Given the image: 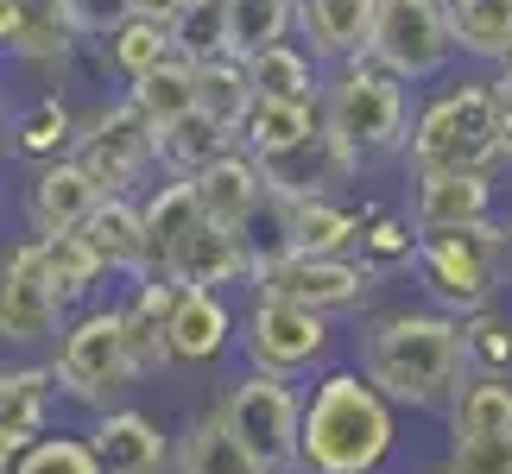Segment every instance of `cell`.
Here are the masks:
<instances>
[{
  "mask_svg": "<svg viewBox=\"0 0 512 474\" xmlns=\"http://www.w3.org/2000/svg\"><path fill=\"white\" fill-rule=\"evenodd\" d=\"M45 392H51V373H38V367L0 373V424L38 430V424H45Z\"/></svg>",
  "mask_w": 512,
  "mask_h": 474,
  "instance_id": "36",
  "label": "cell"
},
{
  "mask_svg": "<svg viewBox=\"0 0 512 474\" xmlns=\"http://www.w3.org/2000/svg\"><path fill=\"white\" fill-rule=\"evenodd\" d=\"M298 32V0H228V57H253Z\"/></svg>",
  "mask_w": 512,
  "mask_h": 474,
  "instance_id": "28",
  "label": "cell"
},
{
  "mask_svg": "<svg viewBox=\"0 0 512 474\" xmlns=\"http://www.w3.org/2000/svg\"><path fill=\"white\" fill-rule=\"evenodd\" d=\"M272 203H279V222H285V253H348L361 247V222L336 203V196H279L272 190Z\"/></svg>",
  "mask_w": 512,
  "mask_h": 474,
  "instance_id": "18",
  "label": "cell"
},
{
  "mask_svg": "<svg viewBox=\"0 0 512 474\" xmlns=\"http://www.w3.org/2000/svg\"><path fill=\"white\" fill-rule=\"evenodd\" d=\"M506 76H512V57H506Z\"/></svg>",
  "mask_w": 512,
  "mask_h": 474,
  "instance_id": "45",
  "label": "cell"
},
{
  "mask_svg": "<svg viewBox=\"0 0 512 474\" xmlns=\"http://www.w3.org/2000/svg\"><path fill=\"white\" fill-rule=\"evenodd\" d=\"M102 45H108V70L121 76V83H140L146 70H159L165 57L177 51L171 45V26H159V19H146V13H133L121 32L102 38Z\"/></svg>",
  "mask_w": 512,
  "mask_h": 474,
  "instance_id": "31",
  "label": "cell"
},
{
  "mask_svg": "<svg viewBox=\"0 0 512 474\" xmlns=\"http://www.w3.org/2000/svg\"><path fill=\"white\" fill-rule=\"evenodd\" d=\"M70 152L95 171L102 190L127 196L152 165H159V127H152L133 102H114V108L95 114V121H76V146Z\"/></svg>",
  "mask_w": 512,
  "mask_h": 474,
  "instance_id": "9",
  "label": "cell"
},
{
  "mask_svg": "<svg viewBox=\"0 0 512 474\" xmlns=\"http://www.w3.org/2000/svg\"><path fill=\"white\" fill-rule=\"evenodd\" d=\"M165 272L177 285H234L241 272H253V253H247V234L241 228H215V222H196L184 241L171 247Z\"/></svg>",
  "mask_w": 512,
  "mask_h": 474,
  "instance_id": "17",
  "label": "cell"
},
{
  "mask_svg": "<svg viewBox=\"0 0 512 474\" xmlns=\"http://www.w3.org/2000/svg\"><path fill=\"white\" fill-rule=\"evenodd\" d=\"M323 127L354 152V158H380L405 152L411 140V102H405V76H392L373 57H348L336 76L323 83Z\"/></svg>",
  "mask_w": 512,
  "mask_h": 474,
  "instance_id": "4",
  "label": "cell"
},
{
  "mask_svg": "<svg viewBox=\"0 0 512 474\" xmlns=\"http://www.w3.org/2000/svg\"><path fill=\"white\" fill-rule=\"evenodd\" d=\"M411 171H487L494 158H506L500 140V95L494 83H449L443 95L411 114V140H405Z\"/></svg>",
  "mask_w": 512,
  "mask_h": 474,
  "instance_id": "3",
  "label": "cell"
},
{
  "mask_svg": "<svg viewBox=\"0 0 512 474\" xmlns=\"http://www.w3.org/2000/svg\"><path fill=\"white\" fill-rule=\"evenodd\" d=\"M500 140H506V158H512V102H500Z\"/></svg>",
  "mask_w": 512,
  "mask_h": 474,
  "instance_id": "44",
  "label": "cell"
},
{
  "mask_svg": "<svg viewBox=\"0 0 512 474\" xmlns=\"http://www.w3.org/2000/svg\"><path fill=\"white\" fill-rule=\"evenodd\" d=\"M196 108H203L209 121L241 133V114L253 108V76H247L241 57H203V64H196Z\"/></svg>",
  "mask_w": 512,
  "mask_h": 474,
  "instance_id": "29",
  "label": "cell"
},
{
  "mask_svg": "<svg viewBox=\"0 0 512 474\" xmlns=\"http://www.w3.org/2000/svg\"><path fill=\"white\" fill-rule=\"evenodd\" d=\"M57 285L45 279V241H26L0 253V335L7 342H45L57 329Z\"/></svg>",
  "mask_w": 512,
  "mask_h": 474,
  "instance_id": "11",
  "label": "cell"
},
{
  "mask_svg": "<svg viewBox=\"0 0 512 474\" xmlns=\"http://www.w3.org/2000/svg\"><path fill=\"white\" fill-rule=\"evenodd\" d=\"M57 13L76 38H108L133 19V0H57Z\"/></svg>",
  "mask_w": 512,
  "mask_h": 474,
  "instance_id": "39",
  "label": "cell"
},
{
  "mask_svg": "<svg viewBox=\"0 0 512 474\" xmlns=\"http://www.w3.org/2000/svg\"><path fill=\"white\" fill-rule=\"evenodd\" d=\"M89 449L102 462V474H159L165 468V437L140 411H108Z\"/></svg>",
  "mask_w": 512,
  "mask_h": 474,
  "instance_id": "22",
  "label": "cell"
},
{
  "mask_svg": "<svg viewBox=\"0 0 512 474\" xmlns=\"http://www.w3.org/2000/svg\"><path fill=\"white\" fill-rule=\"evenodd\" d=\"M57 386L70 392V399H89L102 405L121 380H133V361H127V329H121V310H102V316H83L64 348H57Z\"/></svg>",
  "mask_w": 512,
  "mask_h": 474,
  "instance_id": "10",
  "label": "cell"
},
{
  "mask_svg": "<svg viewBox=\"0 0 512 474\" xmlns=\"http://www.w3.org/2000/svg\"><path fill=\"white\" fill-rule=\"evenodd\" d=\"M13 474H102V462H95V449L76 443V437H45V443H32L26 456H19Z\"/></svg>",
  "mask_w": 512,
  "mask_h": 474,
  "instance_id": "37",
  "label": "cell"
},
{
  "mask_svg": "<svg viewBox=\"0 0 512 474\" xmlns=\"http://www.w3.org/2000/svg\"><path fill=\"white\" fill-rule=\"evenodd\" d=\"M462 354H468V361H487V373H494V367L512 361V335L494 323V316H475V323L462 329Z\"/></svg>",
  "mask_w": 512,
  "mask_h": 474,
  "instance_id": "41",
  "label": "cell"
},
{
  "mask_svg": "<svg viewBox=\"0 0 512 474\" xmlns=\"http://www.w3.org/2000/svg\"><path fill=\"white\" fill-rule=\"evenodd\" d=\"M449 32L462 57L506 64L512 57V0H449Z\"/></svg>",
  "mask_w": 512,
  "mask_h": 474,
  "instance_id": "25",
  "label": "cell"
},
{
  "mask_svg": "<svg viewBox=\"0 0 512 474\" xmlns=\"http://www.w3.org/2000/svg\"><path fill=\"white\" fill-rule=\"evenodd\" d=\"M234 146H241V133L209 121L203 108H190V114H177L171 127H159V165L171 177H196L203 165H215V158L234 152Z\"/></svg>",
  "mask_w": 512,
  "mask_h": 474,
  "instance_id": "23",
  "label": "cell"
},
{
  "mask_svg": "<svg viewBox=\"0 0 512 474\" xmlns=\"http://www.w3.org/2000/svg\"><path fill=\"white\" fill-rule=\"evenodd\" d=\"M222 424L234 430V443H241L266 474H279V468L298 462V424H304V411H298V399H291V386L279 380V373L260 367L253 380L234 386L228 405H222Z\"/></svg>",
  "mask_w": 512,
  "mask_h": 474,
  "instance_id": "7",
  "label": "cell"
},
{
  "mask_svg": "<svg viewBox=\"0 0 512 474\" xmlns=\"http://www.w3.org/2000/svg\"><path fill=\"white\" fill-rule=\"evenodd\" d=\"M45 241V279L57 285V298H83V291L95 285V272H102V253H95L83 241V228H70V234H38Z\"/></svg>",
  "mask_w": 512,
  "mask_h": 474,
  "instance_id": "34",
  "label": "cell"
},
{
  "mask_svg": "<svg viewBox=\"0 0 512 474\" xmlns=\"http://www.w3.org/2000/svg\"><path fill=\"white\" fill-rule=\"evenodd\" d=\"M361 253H367L373 266H399V260H411V253H418V241H411L405 222H392V215H373V222L361 228Z\"/></svg>",
  "mask_w": 512,
  "mask_h": 474,
  "instance_id": "40",
  "label": "cell"
},
{
  "mask_svg": "<svg viewBox=\"0 0 512 474\" xmlns=\"http://www.w3.org/2000/svg\"><path fill=\"white\" fill-rule=\"evenodd\" d=\"M323 127V108L317 102H279V95H253V108L241 114V146L272 165V158H285L291 146H304L310 133Z\"/></svg>",
  "mask_w": 512,
  "mask_h": 474,
  "instance_id": "20",
  "label": "cell"
},
{
  "mask_svg": "<svg viewBox=\"0 0 512 474\" xmlns=\"http://www.w3.org/2000/svg\"><path fill=\"white\" fill-rule=\"evenodd\" d=\"M494 209V184L487 171H424L418 177V203H411V228L418 234H449V228H475Z\"/></svg>",
  "mask_w": 512,
  "mask_h": 474,
  "instance_id": "15",
  "label": "cell"
},
{
  "mask_svg": "<svg viewBox=\"0 0 512 474\" xmlns=\"http://www.w3.org/2000/svg\"><path fill=\"white\" fill-rule=\"evenodd\" d=\"M494 430H512V386L500 373H475L456 392V437H494Z\"/></svg>",
  "mask_w": 512,
  "mask_h": 474,
  "instance_id": "33",
  "label": "cell"
},
{
  "mask_svg": "<svg viewBox=\"0 0 512 474\" xmlns=\"http://www.w3.org/2000/svg\"><path fill=\"white\" fill-rule=\"evenodd\" d=\"M76 146V114L57 102V95H38V102H26L13 114V152L19 158H64Z\"/></svg>",
  "mask_w": 512,
  "mask_h": 474,
  "instance_id": "30",
  "label": "cell"
},
{
  "mask_svg": "<svg viewBox=\"0 0 512 474\" xmlns=\"http://www.w3.org/2000/svg\"><path fill=\"white\" fill-rule=\"evenodd\" d=\"M247 76H253V95H279V102H317L323 108V76H317V57L298 51L291 38H279V45L253 51L241 57Z\"/></svg>",
  "mask_w": 512,
  "mask_h": 474,
  "instance_id": "24",
  "label": "cell"
},
{
  "mask_svg": "<svg viewBox=\"0 0 512 474\" xmlns=\"http://www.w3.org/2000/svg\"><path fill=\"white\" fill-rule=\"evenodd\" d=\"M373 19H380V0H298V32H304V45H310L317 64L367 57Z\"/></svg>",
  "mask_w": 512,
  "mask_h": 474,
  "instance_id": "16",
  "label": "cell"
},
{
  "mask_svg": "<svg viewBox=\"0 0 512 474\" xmlns=\"http://www.w3.org/2000/svg\"><path fill=\"white\" fill-rule=\"evenodd\" d=\"M392 449L386 392L361 373H329L298 424V462L310 474H373Z\"/></svg>",
  "mask_w": 512,
  "mask_h": 474,
  "instance_id": "1",
  "label": "cell"
},
{
  "mask_svg": "<svg viewBox=\"0 0 512 474\" xmlns=\"http://www.w3.org/2000/svg\"><path fill=\"white\" fill-rule=\"evenodd\" d=\"M102 184H95V171L83 165L76 152L64 158H45L32 177V196H26V215H32V234H70L89 222V209L102 203Z\"/></svg>",
  "mask_w": 512,
  "mask_h": 474,
  "instance_id": "14",
  "label": "cell"
},
{
  "mask_svg": "<svg viewBox=\"0 0 512 474\" xmlns=\"http://www.w3.org/2000/svg\"><path fill=\"white\" fill-rule=\"evenodd\" d=\"M140 215H146V247H152V272H165V260H171V247L184 241V234L203 222V203H196V184L190 177H171V184H159L140 203Z\"/></svg>",
  "mask_w": 512,
  "mask_h": 474,
  "instance_id": "26",
  "label": "cell"
},
{
  "mask_svg": "<svg viewBox=\"0 0 512 474\" xmlns=\"http://www.w3.org/2000/svg\"><path fill=\"white\" fill-rule=\"evenodd\" d=\"M177 468H184V474H266V468L253 462L241 443H234V430L222 424V411H215V418H196V424H190Z\"/></svg>",
  "mask_w": 512,
  "mask_h": 474,
  "instance_id": "32",
  "label": "cell"
},
{
  "mask_svg": "<svg viewBox=\"0 0 512 474\" xmlns=\"http://www.w3.org/2000/svg\"><path fill=\"white\" fill-rule=\"evenodd\" d=\"M462 323L430 310L386 316L367 335V380L399 405H443L462 380Z\"/></svg>",
  "mask_w": 512,
  "mask_h": 474,
  "instance_id": "2",
  "label": "cell"
},
{
  "mask_svg": "<svg viewBox=\"0 0 512 474\" xmlns=\"http://www.w3.org/2000/svg\"><path fill=\"white\" fill-rule=\"evenodd\" d=\"M83 241L102 253V266H121V272H152V247H146V215L133 196L108 190L102 203L89 209L83 222Z\"/></svg>",
  "mask_w": 512,
  "mask_h": 474,
  "instance_id": "19",
  "label": "cell"
},
{
  "mask_svg": "<svg viewBox=\"0 0 512 474\" xmlns=\"http://www.w3.org/2000/svg\"><path fill=\"white\" fill-rule=\"evenodd\" d=\"M165 335H171V361H215L228 342V304L209 285H184L165 316Z\"/></svg>",
  "mask_w": 512,
  "mask_h": 474,
  "instance_id": "21",
  "label": "cell"
},
{
  "mask_svg": "<svg viewBox=\"0 0 512 474\" xmlns=\"http://www.w3.org/2000/svg\"><path fill=\"white\" fill-rule=\"evenodd\" d=\"M373 64H386L405 83H424L437 76L449 57H456V32H449V0H380V19H373Z\"/></svg>",
  "mask_w": 512,
  "mask_h": 474,
  "instance_id": "5",
  "label": "cell"
},
{
  "mask_svg": "<svg viewBox=\"0 0 512 474\" xmlns=\"http://www.w3.org/2000/svg\"><path fill=\"white\" fill-rule=\"evenodd\" d=\"M190 0H133V13H146V19H159V26H177V13H184Z\"/></svg>",
  "mask_w": 512,
  "mask_h": 474,
  "instance_id": "43",
  "label": "cell"
},
{
  "mask_svg": "<svg viewBox=\"0 0 512 474\" xmlns=\"http://www.w3.org/2000/svg\"><path fill=\"white\" fill-rule=\"evenodd\" d=\"M127 102L140 108L152 127H171L177 114H190V108H196V64L171 51L159 70H146L140 83H127Z\"/></svg>",
  "mask_w": 512,
  "mask_h": 474,
  "instance_id": "27",
  "label": "cell"
},
{
  "mask_svg": "<svg viewBox=\"0 0 512 474\" xmlns=\"http://www.w3.org/2000/svg\"><path fill=\"white\" fill-rule=\"evenodd\" d=\"M196 184V203H203V222L215 228H253V215H260V203H272V184H266V165L253 158L247 146L222 152L215 165H203L190 177Z\"/></svg>",
  "mask_w": 512,
  "mask_h": 474,
  "instance_id": "13",
  "label": "cell"
},
{
  "mask_svg": "<svg viewBox=\"0 0 512 474\" xmlns=\"http://www.w3.org/2000/svg\"><path fill=\"white\" fill-rule=\"evenodd\" d=\"M26 449H32V430H13V424H0V474H13Z\"/></svg>",
  "mask_w": 512,
  "mask_h": 474,
  "instance_id": "42",
  "label": "cell"
},
{
  "mask_svg": "<svg viewBox=\"0 0 512 474\" xmlns=\"http://www.w3.org/2000/svg\"><path fill=\"white\" fill-rule=\"evenodd\" d=\"M260 298H285L304 310H354L373 291V266H354L348 253H266L253 260Z\"/></svg>",
  "mask_w": 512,
  "mask_h": 474,
  "instance_id": "8",
  "label": "cell"
},
{
  "mask_svg": "<svg viewBox=\"0 0 512 474\" xmlns=\"http://www.w3.org/2000/svg\"><path fill=\"white\" fill-rule=\"evenodd\" d=\"M506 234L494 222H475V228H449V234H424L418 247V266L430 291L443 304H462V310H481L500 285V253H506Z\"/></svg>",
  "mask_w": 512,
  "mask_h": 474,
  "instance_id": "6",
  "label": "cell"
},
{
  "mask_svg": "<svg viewBox=\"0 0 512 474\" xmlns=\"http://www.w3.org/2000/svg\"><path fill=\"white\" fill-rule=\"evenodd\" d=\"M323 348H329L323 310H304V304H285V298H260V304H253V316H247V354H253V367L291 373V367H310Z\"/></svg>",
  "mask_w": 512,
  "mask_h": 474,
  "instance_id": "12",
  "label": "cell"
},
{
  "mask_svg": "<svg viewBox=\"0 0 512 474\" xmlns=\"http://www.w3.org/2000/svg\"><path fill=\"white\" fill-rule=\"evenodd\" d=\"M449 474H512V430H494V437H456V449H449Z\"/></svg>",
  "mask_w": 512,
  "mask_h": 474,
  "instance_id": "38",
  "label": "cell"
},
{
  "mask_svg": "<svg viewBox=\"0 0 512 474\" xmlns=\"http://www.w3.org/2000/svg\"><path fill=\"white\" fill-rule=\"evenodd\" d=\"M177 57L203 64V57H228V0H190L171 26Z\"/></svg>",
  "mask_w": 512,
  "mask_h": 474,
  "instance_id": "35",
  "label": "cell"
}]
</instances>
